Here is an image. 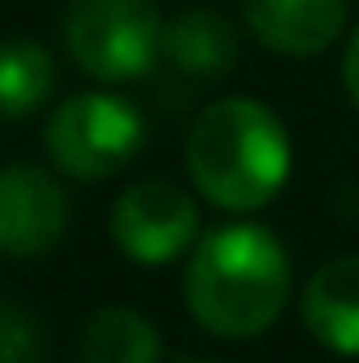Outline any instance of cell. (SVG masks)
<instances>
[{
  "instance_id": "obj_13",
  "label": "cell",
  "mask_w": 359,
  "mask_h": 363,
  "mask_svg": "<svg viewBox=\"0 0 359 363\" xmlns=\"http://www.w3.org/2000/svg\"><path fill=\"white\" fill-rule=\"evenodd\" d=\"M341 83H346V92H350L355 111H359V28L350 33V42H346V55H341Z\"/></svg>"
},
{
  "instance_id": "obj_8",
  "label": "cell",
  "mask_w": 359,
  "mask_h": 363,
  "mask_svg": "<svg viewBox=\"0 0 359 363\" xmlns=\"http://www.w3.org/2000/svg\"><path fill=\"white\" fill-rule=\"evenodd\" d=\"M299 318L323 350L359 359V253H341L309 276Z\"/></svg>"
},
{
  "instance_id": "obj_1",
  "label": "cell",
  "mask_w": 359,
  "mask_h": 363,
  "mask_svg": "<svg viewBox=\"0 0 359 363\" xmlns=\"http://www.w3.org/2000/svg\"><path fill=\"white\" fill-rule=\"evenodd\" d=\"M295 272L267 225L231 221L194 244L184 262V308L207 336L253 340L286 313Z\"/></svg>"
},
{
  "instance_id": "obj_11",
  "label": "cell",
  "mask_w": 359,
  "mask_h": 363,
  "mask_svg": "<svg viewBox=\"0 0 359 363\" xmlns=\"http://www.w3.org/2000/svg\"><path fill=\"white\" fill-rule=\"evenodd\" d=\"M55 92V60L33 37L0 42V116L28 120L51 101Z\"/></svg>"
},
{
  "instance_id": "obj_12",
  "label": "cell",
  "mask_w": 359,
  "mask_h": 363,
  "mask_svg": "<svg viewBox=\"0 0 359 363\" xmlns=\"http://www.w3.org/2000/svg\"><path fill=\"white\" fill-rule=\"evenodd\" d=\"M0 363H46L42 318L23 303H0Z\"/></svg>"
},
{
  "instance_id": "obj_9",
  "label": "cell",
  "mask_w": 359,
  "mask_h": 363,
  "mask_svg": "<svg viewBox=\"0 0 359 363\" xmlns=\"http://www.w3.org/2000/svg\"><path fill=\"white\" fill-rule=\"evenodd\" d=\"M162 55L184 79L212 83V79H226L235 69V60H240V33L216 9H184V14H175L166 23Z\"/></svg>"
},
{
  "instance_id": "obj_2",
  "label": "cell",
  "mask_w": 359,
  "mask_h": 363,
  "mask_svg": "<svg viewBox=\"0 0 359 363\" xmlns=\"http://www.w3.org/2000/svg\"><path fill=\"white\" fill-rule=\"evenodd\" d=\"M290 133L258 97H221L203 106L184 138V170L212 207L235 216L263 212L290 179Z\"/></svg>"
},
{
  "instance_id": "obj_4",
  "label": "cell",
  "mask_w": 359,
  "mask_h": 363,
  "mask_svg": "<svg viewBox=\"0 0 359 363\" xmlns=\"http://www.w3.org/2000/svg\"><path fill=\"white\" fill-rule=\"evenodd\" d=\"M65 51L101 88L134 83L162 60L166 18L157 0H70Z\"/></svg>"
},
{
  "instance_id": "obj_6",
  "label": "cell",
  "mask_w": 359,
  "mask_h": 363,
  "mask_svg": "<svg viewBox=\"0 0 359 363\" xmlns=\"http://www.w3.org/2000/svg\"><path fill=\"white\" fill-rule=\"evenodd\" d=\"M55 175L60 170L33 166V161L0 166V257L33 262L65 240L70 194Z\"/></svg>"
},
{
  "instance_id": "obj_5",
  "label": "cell",
  "mask_w": 359,
  "mask_h": 363,
  "mask_svg": "<svg viewBox=\"0 0 359 363\" xmlns=\"http://www.w3.org/2000/svg\"><path fill=\"white\" fill-rule=\"evenodd\" d=\"M198 203L175 179H134L111 203V244L138 267H166L194 253L198 244Z\"/></svg>"
},
{
  "instance_id": "obj_15",
  "label": "cell",
  "mask_w": 359,
  "mask_h": 363,
  "mask_svg": "<svg viewBox=\"0 0 359 363\" xmlns=\"http://www.w3.org/2000/svg\"><path fill=\"white\" fill-rule=\"evenodd\" d=\"M79 363H88V359H79Z\"/></svg>"
},
{
  "instance_id": "obj_14",
  "label": "cell",
  "mask_w": 359,
  "mask_h": 363,
  "mask_svg": "<svg viewBox=\"0 0 359 363\" xmlns=\"http://www.w3.org/2000/svg\"><path fill=\"white\" fill-rule=\"evenodd\" d=\"M184 363H221V359H184Z\"/></svg>"
},
{
  "instance_id": "obj_10",
  "label": "cell",
  "mask_w": 359,
  "mask_h": 363,
  "mask_svg": "<svg viewBox=\"0 0 359 363\" xmlns=\"http://www.w3.org/2000/svg\"><path fill=\"white\" fill-rule=\"evenodd\" d=\"M83 359L88 363H162V331L138 308L106 303L83 322Z\"/></svg>"
},
{
  "instance_id": "obj_3",
  "label": "cell",
  "mask_w": 359,
  "mask_h": 363,
  "mask_svg": "<svg viewBox=\"0 0 359 363\" xmlns=\"http://www.w3.org/2000/svg\"><path fill=\"white\" fill-rule=\"evenodd\" d=\"M148 124L138 106L116 92H79L65 97L42 124V147L51 170L79 184H101L120 175L143 152Z\"/></svg>"
},
{
  "instance_id": "obj_7",
  "label": "cell",
  "mask_w": 359,
  "mask_h": 363,
  "mask_svg": "<svg viewBox=\"0 0 359 363\" xmlns=\"http://www.w3.org/2000/svg\"><path fill=\"white\" fill-rule=\"evenodd\" d=\"M346 0H244V23L253 42L277 55H323L346 33Z\"/></svg>"
}]
</instances>
